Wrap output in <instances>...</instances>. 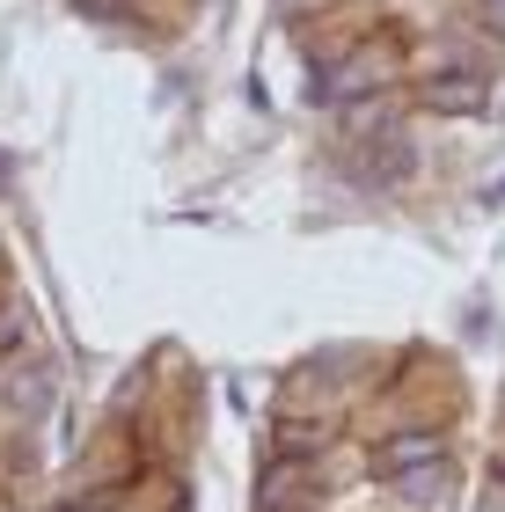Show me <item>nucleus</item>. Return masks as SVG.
<instances>
[{"instance_id": "2", "label": "nucleus", "mask_w": 505, "mask_h": 512, "mask_svg": "<svg viewBox=\"0 0 505 512\" xmlns=\"http://www.w3.org/2000/svg\"><path fill=\"white\" fill-rule=\"evenodd\" d=\"M418 103L440 110V118H469V110L491 103V81H484V66H440V74L418 81Z\"/></svg>"}, {"instance_id": "3", "label": "nucleus", "mask_w": 505, "mask_h": 512, "mask_svg": "<svg viewBox=\"0 0 505 512\" xmlns=\"http://www.w3.org/2000/svg\"><path fill=\"white\" fill-rule=\"evenodd\" d=\"M44 403H52V366H8V374H0V410L8 417H37Z\"/></svg>"}, {"instance_id": "1", "label": "nucleus", "mask_w": 505, "mask_h": 512, "mask_svg": "<svg viewBox=\"0 0 505 512\" xmlns=\"http://www.w3.org/2000/svg\"><path fill=\"white\" fill-rule=\"evenodd\" d=\"M396 74H403V52H396L388 37H374V44L344 52L330 74H323V96H337V103H366V96H388V88H396Z\"/></svg>"}]
</instances>
